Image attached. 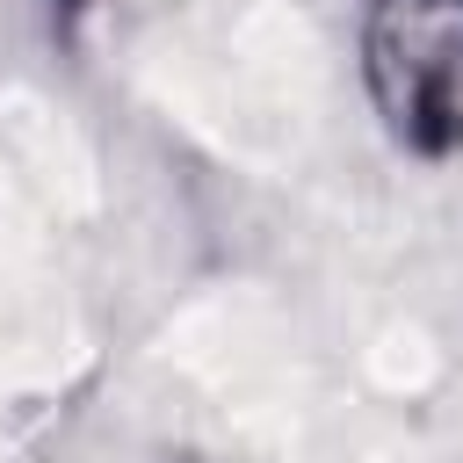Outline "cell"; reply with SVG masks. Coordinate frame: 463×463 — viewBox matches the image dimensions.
Wrapping results in <instances>:
<instances>
[{
    "instance_id": "6da1fadb",
    "label": "cell",
    "mask_w": 463,
    "mask_h": 463,
    "mask_svg": "<svg viewBox=\"0 0 463 463\" xmlns=\"http://www.w3.org/2000/svg\"><path fill=\"white\" fill-rule=\"evenodd\" d=\"M130 72L217 152L289 166L326 137L340 58L318 0H123Z\"/></svg>"
}]
</instances>
